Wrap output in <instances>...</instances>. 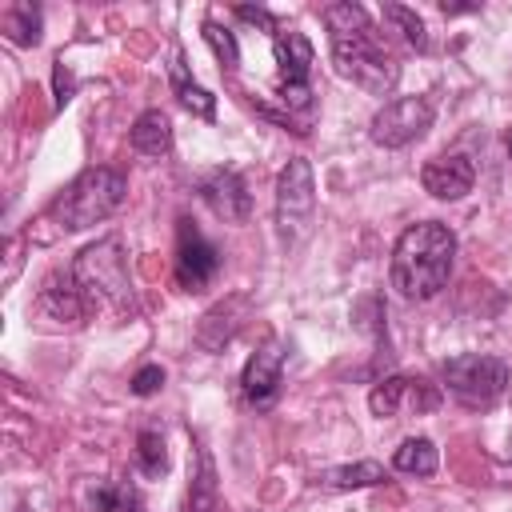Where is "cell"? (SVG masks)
<instances>
[{
  "mask_svg": "<svg viewBox=\"0 0 512 512\" xmlns=\"http://www.w3.org/2000/svg\"><path fill=\"white\" fill-rule=\"evenodd\" d=\"M432 128V104L424 96H400L372 116V140L380 148H404Z\"/></svg>",
  "mask_w": 512,
  "mask_h": 512,
  "instance_id": "obj_8",
  "label": "cell"
},
{
  "mask_svg": "<svg viewBox=\"0 0 512 512\" xmlns=\"http://www.w3.org/2000/svg\"><path fill=\"white\" fill-rule=\"evenodd\" d=\"M280 376H284V348H280V340H268L244 364V376H240L244 400L252 408H268L276 400V392H280Z\"/></svg>",
  "mask_w": 512,
  "mask_h": 512,
  "instance_id": "obj_11",
  "label": "cell"
},
{
  "mask_svg": "<svg viewBox=\"0 0 512 512\" xmlns=\"http://www.w3.org/2000/svg\"><path fill=\"white\" fill-rule=\"evenodd\" d=\"M508 156H512V128H508Z\"/></svg>",
  "mask_w": 512,
  "mask_h": 512,
  "instance_id": "obj_29",
  "label": "cell"
},
{
  "mask_svg": "<svg viewBox=\"0 0 512 512\" xmlns=\"http://www.w3.org/2000/svg\"><path fill=\"white\" fill-rule=\"evenodd\" d=\"M72 280L84 292V300L92 308L100 304H124L128 300V264H124V248L116 236L88 244L76 264H72Z\"/></svg>",
  "mask_w": 512,
  "mask_h": 512,
  "instance_id": "obj_4",
  "label": "cell"
},
{
  "mask_svg": "<svg viewBox=\"0 0 512 512\" xmlns=\"http://www.w3.org/2000/svg\"><path fill=\"white\" fill-rule=\"evenodd\" d=\"M384 20L400 24L404 40H408L416 52H428V28H424V20L416 16V8H404V4H384Z\"/></svg>",
  "mask_w": 512,
  "mask_h": 512,
  "instance_id": "obj_23",
  "label": "cell"
},
{
  "mask_svg": "<svg viewBox=\"0 0 512 512\" xmlns=\"http://www.w3.org/2000/svg\"><path fill=\"white\" fill-rule=\"evenodd\" d=\"M4 36H8L12 44H20V48L36 44V40H40V8H32V4H12V8L4 12Z\"/></svg>",
  "mask_w": 512,
  "mask_h": 512,
  "instance_id": "obj_21",
  "label": "cell"
},
{
  "mask_svg": "<svg viewBox=\"0 0 512 512\" xmlns=\"http://www.w3.org/2000/svg\"><path fill=\"white\" fill-rule=\"evenodd\" d=\"M92 500H96L100 512H124V504H132V492H124V488H116V484H100V488L92 492Z\"/></svg>",
  "mask_w": 512,
  "mask_h": 512,
  "instance_id": "obj_25",
  "label": "cell"
},
{
  "mask_svg": "<svg viewBox=\"0 0 512 512\" xmlns=\"http://www.w3.org/2000/svg\"><path fill=\"white\" fill-rule=\"evenodd\" d=\"M184 512H228V504L220 500V484H216V464L208 456V448H196V472L188 484V504Z\"/></svg>",
  "mask_w": 512,
  "mask_h": 512,
  "instance_id": "obj_16",
  "label": "cell"
},
{
  "mask_svg": "<svg viewBox=\"0 0 512 512\" xmlns=\"http://www.w3.org/2000/svg\"><path fill=\"white\" fill-rule=\"evenodd\" d=\"M508 380H512V372L500 356L464 352V356L444 360V384L464 408H492L508 392Z\"/></svg>",
  "mask_w": 512,
  "mask_h": 512,
  "instance_id": "obj_6",
  "label": "cell"
},
{
  "mask_svg": "<svg viewBox=\"0 0 512 512\" xmlns=\"http://www.w3.org/2000/svg\"><path fill=\"white\" fill-rule=\"evenodd\" d=\"M324 24H328V48H332L336 72L356 88H364L368 96H388L400 80V64L384 48L368 12L360 4L340 0L324 8Z\"/></svg>",
  "mask_w": 512,
  "mask_h": 512,
  "instance_id": "obj_1",
  "label": "cell"
},
{
  "mask_svg": "<svg viewBox=\"0 0 512 512\" xmlns=\"http://www.w3.org/2000/svg\"><path fill=\"white\" fill-rule=\"evenodd\" d=\"M320 488H332V492H348V488H372V484H384V464L376 460H360V464H344V468H328L316 476Z\"/></svg>",
  "mask_w": 512,
  "mask_h": 512,
  "instance_id": "obj_18",
  "label": "cell"
},
{
  "mask_svg": "<svg viewBox=\"0 0 512 512\" xmlns=\"http://www.w3.org/2000/svg\"><path fill=\"white\" fill-rule=\"evenodd\" d=\"M132 148L144 156H164L172 148V124L160 108H148L132 120Z\"/></svg>",
  "mask_w": 512,
  "mask_h": 512,
  "instance_id": "obj_17",
  "label": "cell"
},
{
  "mask_svg": "<svg viewBox=\"0 0 512 512\" xmlns=\"http://www.w3.org/2000/svg\"><path fill=\"white\" fill-rule=\"evenodd\" d=\"M436 464H440V456H436V444L428 436H408L392 452V468L396 472H408V476H432Z\"/></svg>",
  "mask_w": 512,
  "mask_h": 512,
  "instance_id": "obj_20",
  "label": "cell"
},
{
  "mask_svg": "<svg viewBox=\"0 0 512 512\" xmlns=\"http://www.w3.org/2000/svg\"><path fill=\"white\" fill-rule=\"evenodd\" d=\"M456 260V236L448 224L440 220H420L412 228H404V236L392 248V288L404 300H432L452 272Z\"/></svg>",
  "mask_w": 512,
  "mask_h": 512,
  "instance_id": "obj_2",
  "label": "cell"
},
{
  "mask_svg": "<svg viewBox=\"0 0 512 512\" xmlns=\"http://www.w3.org/2000/svg\"><path fill=\"white\" fill-rule=\"evenodd\" d=\"M136 464H140L144 476H164L168 472V452H164L160 432H140L136 436Z\"/></svg>",
  "mask_w": 512,
  "mask_h": 512,
  "instance_id": "obj_22",
  "label": "cell"
},
{
  "mask_svg": "<svg viewBox=\"0 0 512 512\" xmlns=\"http://www.w3.org/2000/svg\"><path fill=\"white\" fill-rule=\"evenodd\" d=\"M160 384H164V368H160V364H144V368L132 376V392H136V396H152V392H160Z\"/></svg>",
  "mask_w": 512,
  "mask_h": 512,
  "instance_id": "obj_26",
  "label": "cell"
},
{
  "mask_svg": "<svg viewBox=\"0 0 512 512\" xmlns=\"http://www.w3.org/2000/svg\"><path fill=\"white\" fill-rule=\"evenodd\" d=\"M40 312H48L52 320H84L88 312H92V304L84 300V292L76 288V280H72V272H56V276H48L44 280V288H40Z\"/></svg>",
  "mask_w": 512,
  "mask_h": 512,
  "instance_id": "obj_14",
  "label": "cell"
},
{
  "mask_svg": "<svg viewBox=\"0 0 512 512\" xmlns=\"http://www.w3.org/2000/svg\"><path fill=\"white\" fill-rule=\"evenodd\" d=\"M220 272V248L196 228V220H180L176 228V280L184 292H204Z\"/></svg>",
  "mask_w": 512,
  "mask_h": 512,
  "instance_id": "obj_9",
  "label": "cell"
},
{
  "mask_svg": "<svg viewBox=\"0 0 512 512\" xmlns=\"http://www.w3.org/2000/svg\"><path fill=\"white\" fill-rule=\"evenodd\" d=\"M272 52H276V92L288 108H308V72H312V44L296 28H276L272 32Z\"/></svg>",
  "mask_w": 512,
  "mask_h": 512,
  "instance_id": "obj_7",
  "label": "cell"
},
{
  "mask_svg": "<svg viewBox=\"0 0 512 512\" xmlns=\"http://www.w3.org/2000/svg\"><path fill=\"white\" fill-rule=\"evenodd\" d=\"M404 400H408L416 412H432V408L440 404V392H436L428 380H412V376H388V380H380V384L372 388L368 408H372L376 416H396Z\"/></svg>",
  "mask_w": 512,
  "mask_h": 512,
  "instance_id": "obj_13",
  "label": "cell"
},
{
  "mask_svg": "<svg viewBox=\"0 0 512 512\" xmlns=\"http://www.w3.org/2000/svg\"><path fill=\"white\" fill-rule=\"evenodd\" d=\"M240 312H244V300H240V296H232V300L208 308V312L200 316V324H196V340H200V348H208V352L224 348V344L236 336V328H240Z\"/></svg>",
  "mask_w": 512,
  "mask_h": 512,
  "instance_id": "obj_15",
  "label": "cell"
},
{
  "mask_svg": "<svg viewBox=\"0 0 512 512\" xmlns=\"http://www.w3.org/2000/svg\"><path fill=\"white\" fill-rule=\"evenodd\" d=\"M420 184L424 192H432L436 200H460L472 192L476 184V168L464 152H448V156H432L424 168H420Z\"/></svg>",
  "mask_w": 512,
  "mask_h": 512,
  "instance_id": "obj_12",
  "label": "cell"
},
{
  "mask_svg": "<svg viewBox=\"0 0 512 512\" xmlns=\"http://www.w3.org/2000/svg\"><path fill=\"white\" fill-rule=\"evenodd\" d=\"M168 80H172V92H176V100L188 108V112H196V116H204V120H212V112H216V100L188 76V68H184V60L180 56H172V64H168Z\"/></svg>",
  "mask_w": 512,
  "mask_h": 512,
  "instance_id": "obj_19",
  "label": "cell"
},
{
  "mask_svg": "<svg viewBox=\"0 0 512 512\" xmlns=\"http://www.w3.org/2000/svg\"><path fill=\"white\" fill-rule=\"evenodd\" d=\"M52 84H56V104L64 108V104L72 100V88H76V80H72V72H68V64H64V60H56V72H52Z\"/></svg>",
  "mask_w": 512,
  "mask_h": 512,
  "instance_id": "obj_27",
  "label": "cell"
},
{
  "mask_svg": "<svg viewBox=\"0 0 512 512\" xmlns=\"http://www.w3.org/2000/svg\"><path fill=\"white\" fill-rule=\"evenodd\" d=\"M204 40L212 44V52L224 60V68H236L240 64V48H236V36L228 28H220L216 20H204Z\"/></svg>",
  "mask_w": 512,
  "mask_h": 512,
  "instance_id": "obj_24",
  "label": "cell"
},
{
  "mask_svg": "<svg viewBox=\"0 0 512 512\" xmlns=\"http://www.w3.org/2000/svg\"><path fill=\"white\" fill-rule=\"evenodd\" d=\"M200 196L224 224H244L252 216V196H248V184L236 168H212L200 180Z\"/></svg>",
  "mask_w": 512,
  "mask_h": 512,
  "instance_id": "obj_10",
  "label": "cell"
},
{
  "mask_svg": "<svg viewBox=\"0 0 512 512\" xmlns=\"http://www.w3.org/2000/svg\"><path fill=\"white\" fill-rule=\"evenodd\" d=\"M312 212H316L312 164L304 156H292L284 164V172L276 176V232H280V244L284 248H296L308 236Z\"/></svg>",
  "mask_w": 512,
  "mask_h": 512,
  "instance_id": "obj_5",
  "label": "cell"
},
{
  "mask_svg": "<svg viewBox=\"0 0 512 512\" xmlns=\"http://www.w3.org/2000/svg\"><path fill=\"white\" fill-rule=\"evenodd\" d=\"M124 192H128L124 172L96 164V168H84V172L52 200L48 216H52L64 232H80V228H92V224L108 220V216L120 208Z\"/></svg>",
  "mask_w": 512,
  "mask_h": 512,
  "instance_id": "obj_3",
  "label": "cell"
},
{
  "mask_svg": "<svg viewBox=\"0 0 512 512\" xmlns=\"http://www.w3.org/2000/svg\"><path fill=\"white\" fill-rule=\"evenodd\" d=\"M236 16H240V20H252V24H264V28H272V32L280 28V24L272 20V12H264V8H252V4H240V8H236Z\"/></svg>",
  "mask_w": 512,
  "mask_h": 512,
  "instance_id": "obj_28",
  "label": "cell"
}]
</instances>
